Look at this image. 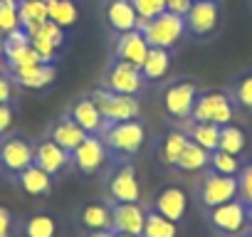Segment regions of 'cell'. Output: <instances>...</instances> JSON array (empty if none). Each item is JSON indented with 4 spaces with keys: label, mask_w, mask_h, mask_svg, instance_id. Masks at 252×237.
I'll return each mask as SVG.
<instances>
[{
    "label": "cell",
    "mask_w": 252,
    "mask_h": 237,
    "mask_svg": "<svg viewBox=\"0 0 252 237\" xmlns=\"http://www.w3.org/2000/svg\"><path fill=\"white\" fill-rule=\"evenodd\" d=\"M232 116H235V104H232L230 94L218 91V89L198 94L193 114H190L193 121H205V124H215V126L232 124Z\"/></svg>",
    "instance_id": "obj_1"
},
{
    "label": "cell",
    "mask_w": 252,
    "mask_h": 237,
    "mask_svg": "<svg viewBox=\"0 0 252 237\" xmlns=\"http://www.w3.org/2000/svg\"><path fill=\"white\" fill-rule=\"evenodd\" d=\"M101 141L106 148L116 151V153H139V148L146 141V129L141 121L131 118V121H119V124H106V129L101 131Z\"/></svg>",
    "instance_id": "obj_2"
},
{
    "label": "cell",
    "mask_w": 252,
    "mask_h": 237,
    "mask_svg": "<svg viewBox=\"0 0 252 237\" xmlns=\"http://www.w3.org/2000/svg\"><path fill=\"white\" fill-rule=\"evenodd\" d=\"M94 104L99 106L101 116L106 124H119V121H131L141 114V104L136 96H129V94H116V91H109V89H96L92 94Z\"/></svg>",
    "instance_id": "obj_3"
},
{
    "label": "cell",
    "mask_w": 252,
    "mask_h": 237,
    "mask_svg": "<svg viewBox=\"0 0 252 237\" xmlns=\"http://www.w3.org/2000/svg\"><path fill=\"white\" fill-rule=\"evenodd\" d=\"M183 32H186V18L173 15V13L166 10L158 18L149 20V25L144 30V37H146L149 47H163V50H168V47L178 45V40L183 37Z\"/></svg>",
    "instance_id": "obj_4"
},
{
    "label": "cell",
    "mask_w": 252,
    "mask_h": 237,
    "mask_svg": "<svg viewBox=\"0 0 252 237\" xmlns=\"http://www.w3.org/2000/svg\"><path fill=\"white\" fill-rule=\"evenodd\" d=\"M208 217H210V225L215 230L225 232V235H242L250 227V222H252L250 207L240 198H235L230 203H222L218 207H210Z\"/></svg>",
    "instance_id": "obj_5"
},
{
    "label": "cell",
    "mask_w": 252,
    "mask_h": 237,
    "mask_svg": "<svg viewBox=\"0 0 252 237\" xmlns=\"http://www.w3.org/2000/svg\"><path fill=\"white\" fill-rule=\"evenodd\" d=\"M240 198V183H237V176H222V173H215V171H208L200 180V203L210 210V207H218L222 203H230Z\"/></svg>",
    "instance_id": "obj_6"
},
{
    "label": "cell",
    "mask_w": 252,
    "mask_h": 237,
    "mask_svg": "<svg viewBox=\"0 0 252 237\" xmlns=\"http://www.w3.org/2000/svg\"><path fill=\"white\" fill-rule=\"evenodd\" d=\"M3 57L8 59V67L10 69H18V67H30V64H40V55L35 52V47L30 45V35L18 28L13 32L5 35V50H3Z\"/></svg>",
    "instance_id": "obj_7"
},
{
    "label": "cell",
    "mask_w": 252,
    "mask_h": 237,
    "mask_svg": "<svg viewBox=\"0 0 252 237\" xmlns=\"http://www.w3.org/2000/svg\"><path fill=\"white\" fill-rule=\"evenodd\" d=\"M144 87V74L139 67L129 64V62H114L111 69L106 72V89L116 91V94H129L136 96Z\"/></svg>",
    "instance_id": "obj_8"
},
{
    "label": "cell",
    "mask_w": 252,
    "mask_h": 237,
    "mask_svg": "<svg viewBox=\"0 0 252 237\" xmlns=\"http://www.w3.org/2000/svg\"><path fill=\"white\" fill-rule=\"evenodd\" d=\"M195 99H198V89L193 82H176L166 89L163 106H166L168 116H173V118H190Z\"/></svg>",
    "instance_id": "obj_9"
},
{
    "label": "cell",
    "mask_w": 252,
    "mask_h": 237,
    "mask_svg": "<svg viewBox=\"0 0 252 237\" xmlns=\"http://www.w3.org/2000/svg\"><path fill=\"white\" fill-rule=\"evenodd\" d=\"M35 163V146L20 136H10L0 144V166L10 173H20Z\"/></svg>",
    "instance_id": "obj_10"
},
{
    "label": "cell",
    "mask_w": 252,
    "mask_h": 237,
    "mask_svg": "<svg viewBox=\"0 0 252 237\" xmlns=\"http://www.w3.org/2000/svg\"><path fill=\"white\" fill-rule=\"evenodd\" d=\"M220 8L215 0H193L190 10L186 13V30L193 35H210L218 28Z\"/></svg>",
    "instance_id": "obj_11"
},
{
    "label": "cell",
    "mask_w": 252,
    "mask_h": 237,
    "mask_svg": "<svg viewBox=\"0 0 252 237\" xmlns=\"http://www.w3.org/2000/svg\"><path fill=\"white\" fill-rule=\"evenodd\" d=\"M109 195L114 203H139L141 188L134 166H121L109 178Z\"/></svg>",
    "instance_id": "obj_12"
},
{
    "label": "cell",
    "mask_w": 252,
    "mask_h": 237,
    "mask_svg": "<svg viewBox=\"0 0 252 237\" xmlns=\"http://www.w3.org/2000/svg\"><path fill=\"white\" fill-rule=\"evenodd\" d=\"M64 42V35H62V28L55 25L52 20L42 23L35 32H30V45L35 47V52L40 55L42 62H55L57 57V50L62 47Z\"/></svg>",
    "instance_id": "obj_13"
},
{
    "label": "cell",
    "mask_w": 252,
    "mask_h": 237,
    "mask_svg": "<svg viewBox=\"0 0 252 237\" xmlns=\"http://www.w3.org/2000/svg\"><path fill=\"white\" fill-rule=\"evenodd\" d=\"M111 215H114L111 232H129V235H141L144 232L146 210L139 203H114Z\"/></svg>",
    "instance_id": "obj_14"
},
{
    "label": "cell",
    "mask_w": 252,
    "mask_h": 237,
    "mask_svg": "<svg viewBox=\"0 0 252 237\" xmlns=\"http://www.w3.org/2000/svg\"><path fill=\"white\" fill-rule=\"evenodd\" d=\"M149 42L144 37V32L139 30H129V32H121L119 35V42H116V59L119 62H129L134 67L141 69L146 55H149Z\"/></svg>",
    "instance_id": "obj_15"
},
{
    "label": "cell",
    "mask_w": 252,
    "mask_h": 237,
    "mask_svg": "<svg viewBox=\"0 0 252 237\" xmlns=\"http://www.w3.org/2000/svg\"><path fill=\"white\" fill-rule=\"evenodd\" d=\"M72 161L79 166V171L84 173H94L104 166L106 161V146L99 136H87L74 151H72Z\"/></svg>",
    "instance_id": "obj_16"
},
{
    "label": "cell",
    "mask_w": 252,
    "mask_h": 237,
    "mask_svg": "<svg viewBox=\"0 0 252 237\" xmlns=\"http://www.w3.org/2000/svg\"><path fill=\"white\" fill-rule=\"evenodd\" d=\"M69 116L74 118V121H77L89 136H101V131L106 129V121H104V116H101V111H99V106L94 104L92 96L74 101Z\"/></svg>",
    "instance_id": "obj_17"
},
{
    "label": "cell",
    "mask_w": 252,
    "mask_h": 237,
    "mask_svg": "<svg viewBox=\"0 0 252 237\" xmlns=\"http://www.w3.org/2000/svg\"><path fill=\"white\" fill-rule=\"evenodd\" d=\"M156 212H161L163 217L173 220V222H181L188 212V195L183 188L178 185H168L158 193L156 198Z\"/></svg>",
    "instance_id": "obj_18"
},
{
    "label": "cell",
    "mask_w": 252,
    "mask_h": 237,
    "mask_svg": "<svg viewBox=\"0 0 252 237\" xmlns=\"http://www.w3.org/2000/svg\"><path fill=\"white\" fill-rule=\"evenodd\" d=\"M15 82L20 87H28V89H42V87H50L55 82V64L52 62H40V64H30V67H18V69H10Z\"/></svg>",
    "instance_id": "obj_19"
},
{
    "label": "cell",
    "mask_w": 252,
    "mask_h": 237,
    "mask_svg": "<svg viewBox=\"0 0 252 237\" xmlns=\"http://www.w3.org/2000/svg\"><path fill=\"white\" fill-rule=\"evenodd\" d=\"M87 136H89V134L74 121L72 116L60 118V121L52 126V131H50V141H55V144H57L60 148H64L67 153H72Z\"/></svg>",
    "instance_id": "obj_20"
},
{
    "label": "cell",
    "mask_w": 252,
    "mask_h": 237,
    "mask_svg": "<svg viewBox=\"0 0 252 237\" xmlns=\"http://www.w3.org/2000/svg\"><path fill=\"white\" fill-rule=\"evenodd\" d=\"M67 163H69V153L64 148H60L55 141H42L35 146V166H40L50 176L60 173Z\"/></svg>",
    "instance_id": "obj_21"
},
{
    "label": "cell",
    "mask_w": 252,
    "mask_h": 237,
    "mask_svg": "<svg viewBox=\"0 0 252 237\" xmlns=\"http://www.w3.org/2000/svg\"><path fill=\"white\" fill-rule=\"evenodd\" d=\"M106 20H109V25L121 35V32L136 30L139 13H136V8L131 5V0H114V3L106 8Z\"/></svg>",
    "instance_id": "obj_22"
},
{
    "label": "cell",
    "mask_w": 252,
    "mask_h": 237,
    "mask_svg": "<svg viewBox=\"0 0 252 237\" xmlns=\"http://www.w3.org/2000/svg\"><path fill=\"white\" fill-rule=\"evenodd\" d=\"M186 136H188L193 144H198L200 148H205L208 153L218 151V146H220V126H215V124L193 121V118H190V124H188V129H186Z\"/></svg>",
    "instance_id": "obj_23"
},
{
    "label": "cell",
    "mask_w": 252,
    "mask_h": 237,
    "mask_svg": "<svg viewBox=\"0 0 252 237\" xmlns=\"http://www.w3.org/2000/svg\"><path fill=\"white\" fill-rule=\"evenodd\" d=\"M18 13H20V28L28 35L35 32L42 23L50 20L45 0H20V3H18Z\"/></svg>",
    "instance_id": "obj_24"
},
{
    "label": "cell",
    "mask_w": 252,
    "mask_h": 237,
    "mask_svg": "<svg viewBox=\"0 0 252 237\" xmlns=\"http://www.w3.org/2000/svg\"><path fill=\"white\" fill-rule=\"evenodd\" d=\"M18 180H20L23 190L30 193V195H47L50 188H52V176L47 171H42L40 166H35V163L28 166L25 171H20Z\"/></svg>",
    "instance_id": "obj_25"
},
{
    "label": "cell",
    "mask_w": 252,
    "mask_h": 237,
    "mask_svg": "<svg viewBox=\"0 0 252 237\" xmlns=\"http://www.w3.org/2000/svg\"><path fill=\"white\" fill-rule=\"evenodd\" d=\"M168 67H171L168 50L151 47L149 55H146V59H144V64H141V74H144V79H161L168 72Z\"/></svg>",
    "instance_id": "obj_26"
},
{
    "label": "cell",
    "mask_w": 252,
    "mask_h": 237,
    "mask_svg": "<svg viewBox=\"0 0 252 237\" xmlns=\"http://www.w3.org/2000/svg\"><path fill=\"white\" fill-rule=\"evenodd\" d=\"M82 222L94 232V230H111L114 225V215H111V207L104 205V203H92L82 210Z\"/></svg>",
    "instance_id": "obj_27"
},
{
    "label": "cell",
    "mask_w": 252,
    "mask_h": 237,
    "mask_svg": "<svg viewBox=\"0 0 252 237\" xmlns=\"http://www.w3.org/2000/svg\"><path fill=\"white\" fill-rule=\"evenodd\" d=\"M45 5H47V18L60 25L62 30L74 25L77 20V5L72 3V0H45Z\"/></svg>",
    "instance_id": "obj_28"
},
{
    "label": "cell",
    "mask_w": 252,
    "mask_h": 237,
    "mask_svg": "<svg viewBox=\"0 0 252 237\" xmlns=\"http://www.w3.org/2000/svg\"><path fill=\"white\" fill-rule=\"evenodd\" d=\"M247 146V134L237 124H225L220 126V151H227L232 156H240Z\"/></svg>",
    "instance_id": "obj_29"
},
{
    "label": "cell",
    "mask_w": 252,
    "mask_h": 237,
    "mask_svg": "<svg viewBox=\"0 0 252 237\" xmlns=\"http://www.w3.org/2000/svg\"><path fill=\"white\" fill-rule=\"evenodd\" d=\"M208 163H210V153H208L205 148H200L198 144L188 141V146H186V151L181 153V158H178L176 168L193 173V171H203Z\"/></svg>",
    "instance_id": "obj_30"
},
{
    "label": "cell",
    "mask_w": 252,
    "mask_h": 237,
    "mask_svg": "<svg viewBox=\"0 0 252 237\" xmlns=\"http://www.w3.org/2000/svg\"><path fill=\"white\" fill-rule=\"evenodd\" d=\"M178 235V227L173 220L163 217L161 212H146V225H144V232L141 237H176Z\"/></svg>",
    "instance_id": "obj_31"
},
{
    "label": "cell",
    "mask_w": 252,
    "mask_h": 237,
    "mask_svg": "<svg viewBox=\"0 0 252 237\" xmlns=\"http://www.w3.org/2000/svg\"><path fill=\"white\" fill-rule=\"evenodd\" d=\"M188 141H190V139L186 136V131H171V134L163 139V146H161V158H163V163L176 166L178 158H181V153L186 151Z\"/></svg>",
    "instance_id": "obj_32"
},
{
    "label": "cell",
    "mask_w": 252,
    "mask_h": 237,
    "mask_svg": "<svg viewBox=\"0 0 252 237\" xmlns=\"http://www.w3.org/2000/svg\"><path fill=\"white\" fill-rule=\"evenodd\" d=\"M208 166H210V171L222 173V176H240V171H242L240 158L227 153V151H220V148L210 153V163Z\"/></svg>",
    "instance_id": "obj_33"
},
{
    "label": "cell",
    "mask_w": 252,
    "mask_h": 237,
    "mask_svg": "<svg viewBox=\"0 0 252 237\" xmlns=\"http://www.w3.org/2000/svg\"><path fill=\"white\" fill-rule=\"evenodd\" d=\"M230 99H232V104H235L237 109L252 111V72L245 74V77H240V79L235 82V87H232V91H230Z\"/></svg>",
    "instance_id": "obj_34"
},
{
    "label": "cell",
    "mask_w": 252,
    "mask_h": 237,
    "mask_svg": "<svg viewBox=\"0 0 252 237\" xmlns=\"http://www.w3.org/2000/svg\"><path fill=\"white\" fill-rule=\"evenodd\" d=\"M20 28V13L18 0H0V32L8 35Z\"/></svg>",
    "instance_id": "obj_35"
},
{
    "label": "cell",
    "mask_w": 252,
    "mask_h": 237,
    "mask_svg": "<svg viewBox=\"0 0 252 237\" xmlns=\"http://www.w3.org/2000/svg\"><path fill=\"white\" fill-rule=\"evenodd\" d=\"M57 225L50 215H32L25 222V235L28 237H55Z\"/></svg>",
    "instance_id": "obj_36"
},
{
    "label": "cell",
    "mask_w": 252,
    "mask_h": 237,
    "mask_svg": "<svg viewBox=\"0 0 252 237\" xmlns=\"http://www.w3.org/2000/svg\"><path fill=\"white\" fill-rule=\"evenodd\" d=\"M131 5L136 8V13L141 18H149V20L166 13V0H131Z\"/></svg>",
    "instance_id": "obj_37"
},
{
    "label": "cell",
    "mask_w": 252,
    "mask_h": 237,
    "mask_svg": "<svg viewBox=\"0 0 252 237\" xmlns=\"http://www.w3.org/2000/svg\"><path fill=\"white\" fill-rule=\"evenodd\" d=\"M237 183H240V200L250 207V215H252V163H247L240 171Z\"/></svg>",
    "instance_id": "obj_38"
},
{
    "label": "cell",
    "mask_w": 252,
    "mask_h": 237,
    "mask_svg": "<svg viewBox=\"0 0 252 237\" xmlns=\"http://www.w3.org/2000/svg\"><path fill=\"white\" fill-rule=\"evenodd\" d=\"M190 5H193V0H166V10L173 15H181V18H186Z\"/></svg>",
    "instance_id": "obj_39"
},
{
    "label": "cell",
    "mask_w": 252,
    "mask_h": 237,
    "mask_svg": "<svg viewBox=\"0 0 252 237\" xmlns=\"http://www.w3.org/2000/svg\"><path fill=\"white\" fill-rule=\"evenodd\" d=\"M13 232V215L8 207H0V237H10Z\"/></svg>",
    "instance_id": "obj_40"
},
{
    "label": "cell",
    "mask_w": 252,
    "mask_h": 237,
    "mask_svg": "<svg viewBox=\"0 0 252 237\" xmlns=\"http://www.w3.org/2000/svg\"><path fill=\"white\" fill-rule=\"evenodd\" d=\"M13 126V109L8 104H0V136Z\"/></svg>",
    "instance_id": "obj_41"
},
{
    "label": "cell",
    "mask_w": 252,
    "mask_h": 237,
    "mask_svg": "<svg viewBox=\"0 0 252 237\" xmlns=\"http://www.w3.org/2000/svg\"><path fill=\"white\" fill-rule=\"evenodd\" d=\"M10 96H13V87H10L8 77L0 74V104H8V101H10Z\"/></svg>",
    "instance_id": "obj_42"
},
{
    "label": "cell",
    "mask_w": 252,
    "mask_h": 237,
    "mask_svg": "<svg viewBox=\"0 0 252 237\" xmlns=\"http://www.w3.org/2000/svg\"><path fill=\"white\" fill-rule=\"evenodd\" d=\"M87 237H114V232H111V230H94V232L87 235Z\"/></svg>",
    "instance_id": "obj_43"
},
{
    "label": "cell",
    "mask_w": 252,
    "mask_h": 237,
    "mask_svg": "<svg viewBox=\"0 0 252 237\" xmlns=\"http://www.w3.org/2000/svg\"><path fill=\"white\" fill-rule=\"evenodd\" d=\"M3 50H5V35L0 32V57H3Z\"/></svg>",
    "instance_id": "obj_44"
},
{
    "label": "cell",
    "mask_w": 252,
    "mask_h": 237,
    "mask_svg": "<svg viewBox=\"0 0 252 237\" xmlns=\"http://www.w3.org/2000/svg\"><path fill=\"white\" fill-rule=\"evenodd\" d=\"M114 237H141V235H129V232H114Z\"/></svg>",
    "instance_id": "obj_45"
},
{
    "label": "cell",
    "mask_w": 252,
    "mask_h": 237,
    "mask_svg": "<svg viewBox=\"0 0 252 237\" xmlns=\"http://www.w3.org/2000/svg\"><path fill=\"white\" fill-rule=\"evenodd\" d=\"M235 237H252V235H245V232H242V235H235Z\"/></svg>",
    "instance_id": "obj_46"
}]
</instances>
